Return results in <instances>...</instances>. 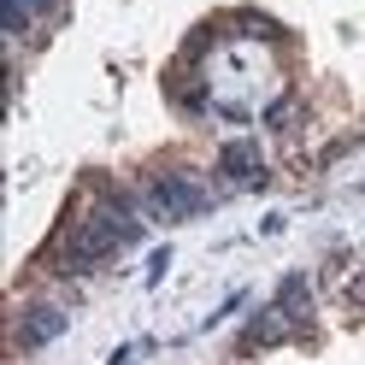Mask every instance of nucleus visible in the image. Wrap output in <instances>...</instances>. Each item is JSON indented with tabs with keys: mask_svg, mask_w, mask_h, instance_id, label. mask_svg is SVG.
Wrapping results in <instances>:
<instances>
[{
	"mask_svg": "<svg viewBox=\"0 0 365 365\" xmlns=\"http://www.w3.org/2000/svg\"><path fill=\"white\" fill-rule=\"evenodd\" d=\"M148 207L159 218H189V212L207 207V195H200L195 177H159V182H148Z\"/></svg>",
	"mask_w": 365,
	"mask_h": 365,
	"instance_id": "nucleus-1",
	"label": "nucleus"
},
{
	"mask_svg": "<svg viewBox=\"0 0 365 365\" xmlns=\"http://www.w3.org/2000/svg\"><path fill=\"white\" fill-rule=\"evenodd\" d=\"M59 330H65V312L48 307V312H36V318H30V330L18 336V341H48V336H59Z\"/></svg>",
	"mask_w": 365,
	"mask_h": 365,
	"instance_id": "nucleus-2",
	"label": "nucleus"
}]
</instances>
